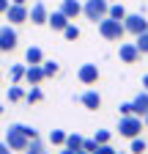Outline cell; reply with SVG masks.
<instances>
[{
	"instance_id": "cell-29",
	"label": "cell",
	"mask_w": 148,
	"mask_h": 154,
	"mask_svg": "<svg viewBox=\"0 0 148 154\" xmlns=\"http://www.w3.org/2000/svg\"><path fill=\"white\" fill-rule=\"evenodd\" d=\"M93 154H118L113 146H110V143H102V146H96V151Z\"/></svg>"
},
{
	"instance_id": "cell-27",
	"label": "cell",
	"mask_w": 148,
	"mask_h": 154,
	"mask_svg": "<svg viewBox=\"0 0 148 154\" xmlns=\"http://www.w3.org/2000/svg\"><path fill=\"white\" fill-rule=\"evenodd\" d=\"M63 36L69 38V42H74V38H80V28H77V25H71V22H69V25L63 28Z\"/></svg>"
},
{
	"instance_id": "cell-25",
	"label": "cell",
	"mask_w": 148,
	"mask_h": 154,
	"mask_svg": "<svg viewBox=\"0 0 148 154\" xmlns=\"http://www.w3.org/2000/svg\"><path fill=\"white\" fill-rule=\"evenodd\" d=\"M41 96H44V94H41V88H39V85H33V88L25 94V102H41Z\"/></svg>"
},
{
	"instance_id": "cell-3",
	"label": "cell",
	"mask_w": 148,
	"mask_h": 154,
	"mask_svg": "<svg viewBox=\"0 0 148 154\" xmlns=\"http://www.w3.org/2000/svg\"><path fill=\"white\" fill-rule=\"evenodd\" d=\"M6 143H8V149H11V151H25V149H28L30 138L25 135L22 124H11V127L6 129Z\"/></svg>"
},
{
	"instance_id": "cell-30",
	"label": "cell",
	"mask_w": 148,
	"mask_h": 154,
	"mask_svg": "<svg viewBox=\"0 0 148 154\" xmlns=\"http://www.w3.org/2000/svg\"><path fill=\"white\" fill-rule=\"evenodd\" d=\"M96 146H99V143H96L93 138H85V140H82V149H85V151H90V154L96 151Z\"/></svg>"
},
{
	"instance_id": "cell-1",
	"label": "cell",
	"mask_w": 148,
	"mask_h": 154,
	"mask_svg": "<svg viewBox=\"0 0 148 154\" xmlns=\"http://www.w3.org/2000/svg\"><path fill=\"white\" fill-rule=\"evenodd\" d=\"M145 121H143V116H135V113H129V116H121L118 119V135L121 138H137V135L143 132Z\"/></svg>"
},
{
	"instance_id": "cell-9",
	"label": "cell",
	"mask_w": 148,
	"mask_h": 154,
	"mask_svg": "<svg viewBox=\"0 0 148 154\" xmlns=\"http://www.w3.org/2000/svg\"><path fill=\"white\" fill-rule=\"evenodd\" d=\"M118 58H121L123 63H137V61H140L137 44H135V42H123V44L118 47Z\"/></svg>"
},
{
	"instance_id": "cell-8",
	"label": "cell",
	"mask_w": 148,
	"mask_h": 154,
	"mask_svg": "<svg viewBox=\"0 0 148 154\" xmlns=\"http://www.w3.org/2000/svg\"><path fill=\"white\" fill-rule=\"evenodd\" d=\"M6 19H8L11 25H22V22H28V6L11 3V6L6 8Z\"/></svg>"
},
{
	"instance_id": "cell-31",
	"label": "cell",
	"mask_w": 148,
	"mask_h": 154,
	"mask_svg": "<svg viewBox=\"0 0 148 154\" xmlns=\"http://www.w3.org/2000/svg\"><path fill=\"white\" fill-rule=\"evenodd\" d=\"M118 110H121V116H129V113H132V102H121Z\"/></svg>"
},
{
	"instance_id": "cell-24",
	"label": "cell",
	"mask_w": 148,
	"mask_h": 154,
	"mask_svg": "<svg viewBox=\"0 0 148 154\" xmlns=\"http://www.w3.org/2000/svg\"><path fill=\"white\" fill-rule=\"evenodd\" d=\"M49 143H52V146H63V143H66V132H63V129H52V132H49Z\"/></svg>"
},
{
	"instance_id": "cell-33",
	"label": "cell",
	"mask_w": 148,
	"mask_h": 154,
	"mask_svg": "<svg viewBox=\"0 0 148 154\" xmlns=\"http://www.w3.org/2000/svg\"><path fill=\"white\" fill-rule=\"evenodd\" d=\"M0 154H11V149H8V143H6V140L0 143Z\"/></svg>"
},
{
	"instance_id": "cell-35",
	"label": "cell",
	"mask_w": 148,
	"mask_h": 154,
	"mask_svg": "<svg viewBox=\"0 0 148 154\" xmlns=\"http://www.w3.org/2000/svg\"><path fill=\"white\" fill-rule=\"evenodd\" d=\"M11 3H19V6H25V0H11Z\"/></svg>"
},
{
	"instance_id": "cell-14",
	"label": "cell",
	"mask_w": 148,
	"mask_h": 154,
	"mask_svg": "<svg viewBox=\"0 0 148 154\" xmlns=\"http://www.w3.org/2000/svg\"><path fill=\"white\" fill-rule=\"evenodd\" d=\"M61 11H63L69 19H77V17L82 14V3H80V0H63V3H61Z\"/></svg>"
},
{
	"instance_id": "cell-4",
	"label": "cell",
	"mask_w": 148,
	"mask_h": 154,
	"mask_svg": "<svg viewBox=\"0 0 148 154\" xmlns=\"http://www.w3.org/2000/svg\"><path fill=\"white\" fill-rule=\"evenodd\" d=\"M107 11H110V0H85L82 3V14H85V19H90V22L104 19Z\"/></svg>"
},
{
	"instance_id": "cell-21",
	"label": "cell",
	"mask_w": 148,
	"mask_h": 154,
	"mask_svg": "<svg viewBox=\"0 0 148 154\" xmlns=\"http://www.w3.org/2000/svg\"><path fill=\"white\" fill-rule=\"evenodd\" d=\"M135 44H137L140 55H148V30H143V33L135 36Z\"/></svg>"
},
{
	"instance_id": "cell-37",
	"label": "cell",
	"mask_w": 148,
	"mask_h": 154,
	"mask_svg": "<svg viewBox=\"0 0 148 154\" xmlns=\"http://www.w3.org/2000/svg\"><path fill=\"white\" fill-rule=\"evenodd\" d=\"M77 154H90V151H85V149H80V151H77Z\"/></svg>"
},
{
	"instance_id": "cell-18",
	"label": "cell",
	"mask_w": 148,
	"mask_h": 154,
	"mask_svg": "<svg viewBox=\"0 0 148 154\" xmlns=\"http://www.w3.org/2000/svg\"><path fill=\"white\" fill-rule=\"evenodd\" d=\"M25 91L19 88V83H8V102H22Z\"/></svg>"
},
{
	"instance_id": "cell-19",
	"label": "cell",
	"mask_w": 148,
	"mask_h": 154,
	"mask_svg": "<svg viewBox=\"0 0 148 154\" xmlns=\"http://www.w3.org/2000/svg\"><path fill=\"white\" fill-rule=\"evenodd\" d=\"M25 154H49V151H47V146H44V143H41L39 138H33V140L28 143V149H25Z\"/></svg>"
},
{
	"instance_id": "cell-15",
	"label": "cell",
	"mask_w": 148,
	"mask_h": 154,
	"mask_svg": "<svg viewBox=\"0 0 148 154\" xmlns=\"http://www.w3.org/2000/svg\"><path fill=\"white\" fill-rule=\"evenodd\" d=\"M132 113H135V116H145V113H148V91L137 94L135 99H132Z\"/></svg>"
},
{
	"instance_id": "cell-34",
	"label": "cell",
	"mask_w": 148,
	"mask_h": 154,
	"mask_svg": "<svg viewBox=\"0 0 148 154\" xmlns=\"http://www.w3.org/2000/svg\"><path fill=\"white\" fill-rule=\"evenodd\" d=\"M143 91H148V74L143 77Z\"/></svg>"
},
{
	"instance_id": "cell-6",
	"label": "cell",
	"mask_w": 148,
	"mask_h": 154,
	"mask_svg": "<svg viewBox=\"0 0 148 154\" xmlns=\"http://www.w3.org/2000/svg\"><path fill=\"white\" fill-rule=\"evenodd\" d=\"M99 77H102V72H99L96 63H82V66L77 69V80H80L82 85H96Z\"/></svg>"
},
{
	"instance_id": "cell-39",
	"label": "cell",
	"mask_w": 148,
	"mask_h": 154,
	"mask_svg": "<svg viewBox=\"0 0 148 154\" xmlns=\"http://www.w3.org/2000/svg\"><path fill=\"white\" fill-rule=\"evenodd\" d=\"M110 3H113V0H110Z\"/></svg>"
},
{
	"instance_id": "cell-17",
	"label": "cell",
	"mask_w": 148,
	"mask_h": 154,
	"mask_svg": "<svg viewBox=\"0 0 148 154\" xmlns=\"http://www.w3.org/2000/svg\"><path fill=\"white\" fill-rule=\"evenodd\" d=\"M82 140H85L82 135L71 132V135H66V143H63V146H66V149H71V151H80V149H82Z\"/></svg>"
},
{
	"instance_id": "cell-20",
	"label": "cell",
	"mask_w": 148,
	"mask_h": 154,
	"mask_svg": "<svg viewBox=\"0 0 148 154\" xmlns=\"http://www.w3.org/2000/svg\"><path fill=\"white\" fill-rule=\"evenodd\" d=\"M110 17H113V19H121V22H123V17H126V8L118 3V0H113V3H110V11H107Z\"/></svg>"
},
{
	"instance_id": "cell-36",
	"label": "cell",
	"mask_w": 148,
	"mask_h": 154,
	"mask_svg": "<svg viewBox=\"0 0 148 154\" xmlns=\"http://www.w3.org/2000/svg\"><path fill=\"white\" fill-rule=\"evenodd\" d=\"M143 121H145V127H148V113H145V116H143Z\"/></svg>"
},
{
	"instance_id": "cell-32",
	"label": "cell",
	"mask_w": 148,
	"mask_h": 154,
	"mask_svg": "<svg viewBox=\"0 0 148 154\" xmlns=\"http://www.w3.org/2000/svg\"><path fill=\"white\" fill-rule=\"evenodd\" d=\"M8 6H11V0H0V14H6Z\"/></svg>"
},
{
	"instance_id": "cell-38",
	"label": "cell",
	"mask_w": 148,
	"mask_h": 154,
	"mask_svg": "<svg viewBox=\"0 0 148 154\" xmlns=\"http://www.w3.org/2000/svg\"><path fill=\"white\" fill-rule=\"evenodd\" d=\"M0 116H3V105H0Z\"/></svg>"
},
{
	"instance_id": "cell-7",
	"label": "cell",
	"mask_w": 148,
	"mask_h": 154,
	"mask_svg": "<svg viewBox=\"0 0 148 154\" xmlns=\"http://www.w3.org/2000/svg\"><path fill=\"white\" fill-rule=\"evenodd\" d=\"M123 28H126V33L137 36V33L148 30V19H145L143 14H126V17H123Z\"/></svg>"
},
{
	"instance_id": "cell-22",
	"label": "cell",
	"mask_w": 148,
	"mask_h": 154,
	"mask_svg": "<svg viewBox=\"0 0 148 154\" xmlns=\"http://www.w3.org/2000/svg\"><path fill=\"white\" fill-rule=\"evenodd\" d=\"M8 80H11V83L25 80V66H22V63H14V66H11V72H8Z\"/></svg>"
},
{
	"instance_id": "cell-13",
	"label": "cell",
	"mask_w": 148,
	"mask_h": 154,
	"mask_svg": "<svg viewBox=\"0 0 148 154\" xmlns=\"http://www.w3.org/2000/svg\"><path fill=\"white\" fill-rule=\"evenodd\" d=\"M80 102H82L88 110H99V107H102V96H99V91L90 88V91H85V94L80 96Z\"/></svg>"
},
{
	"instance_id": "cell-28",
	"label": "cell",
	"mask_w": 148,
	"mask_h": 154,
	"mask_svg": "<svg viewBox=\"0 0 148 154\" xmlns=\"http://www.w3.org/2000/svg\"><path fill=\"white\" fill-rule=\"evenodd\" d=\"M93 140L102 146V143H110V129H96V135H93Z\"/></svg>"
},
{
	"instance_id": "cell-2",
	"label": "cell",
	"mask_w": 148,
	"mask_h": 154,
	"mask_svg": "<svg viewBox=\"0 0 148 154\" xmlns=\"http://www.w3.org/2000/svg\"><path fill=\"white\" fill-rule=\"evenodd\" d=\"M99 33H102V38H107V42H121V36L126 33V28H123V22L121 19H113V17H104V19H99Z\"/></svg>"
},
{
	"instance_id": "cell-5",
	"label": "cell",
	"mask_w": 148,
	"mask_h": 154,
	"mask_svg": "<svg viewBox=\"0 0 148 154\" xmlns=\"http://www.w3.org/2000/svg\"><path fill=\"white\" fill-rule=\"evenodd\" d=\"M16 44H19V36H16L14 25L11 22L3 25L0 28V52H11V50H16Z\"/></svg>"
},
{
	"instance_id": "cell-26",
	"label": "cell",
	"mask_w": 148,
	"mask_h": 154,
	"mask_svg": "<svg viewBox=\"0 0 148 154\" xmlns=\"http://www.w3.org/2000/svg\"><path fill=\"white\" fill-rule=\"evenodd\" d=\"M129 151H132V154H143V151H145V140L140 138V135H137V138H132V146H129Z\"/></svg>"
},
{
	"instance_id": "cell-10",
	"label": "cell",
	"mask_w": 148,
	"mask_h": 154,
	"mask_svg": "<svg viewBox=\"0 0 148 154\" xmlns=\"http://www.w3.org/2000/svg\"><path fill=\"white\" fill-rule=\"evenodd\" d=\"M47 17H49V11L44 3H33L28 8V22H33V25H47Z\"/></svg>"
},
{
	"instance_id": "cell-11",
	"label": "cell",
	"mask_w": 148,
	"mask_h": 154,
	"mask_svg": "<svg viewBox=\"0 0 148 154\" xmlns=\"http://www.w3.org/2000/svg\"><path fill=\"white\" fill-rule=\"evenodd\" d=\"M41 80H44L41 63H28V66H25V83H28V85H41Z\"/></svg>"
},
{
	"instance_id": "cell-16",
	"label": "cell",
	"mask_w": 148,
	"mask_h": 154,
	"mask_svg": "<svg viewBox=\"0 0 148 154\" xmlns=\"http://www.w3.org/2000/svg\"><path fill=\"white\" fill-rule=\"evenodd\" d=\"M44 61V52L39 47H28L25 50V63H41Z\"/></svg>"
},
{
	"instance_id": "cell-23",
	"label": "cell",
	"mask_w": 148,
	"mask_h": 154,
	"mask_svg": "<svg viewBox=\"0 0 148 154\" xmlns=\"http://www.w3.org/2000/svg\"><path fill=\"white\" fill-rule=\"evenodd\" d=\"M41 69H44V77H55V74L61 72L58 61H41Z\"/></svg>"
},
{
	"instance_id": "cell-12",
	"label": "cell",
	"mask_w": 148,
	"mask_h": 154,
	"mask_svg": "<svg viewBox=\"0 0 148 154\" xmlns=\"http://www.w3.org/2000/svg\"><path fill=\"white\" fill-rule=\"evenodd\" d=\"M69 22H71V19H69V17H66L61 8H58V11H52V14L47 17V25H49L52 30H61V33H63V28H66Z\"/></svg>"
}]
</instances>
